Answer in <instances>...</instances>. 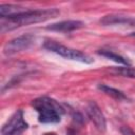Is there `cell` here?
I'll list each match as a JSON object with an SVG mask.
<instances>
[{"label":"cell","instance_id":"obj_1","mask_svg":"<svg viewBox=\"0 0 135 135\" xmlns=\"http://www.w3.org/2000/svg\"><path fill=\"white\" fill-rule=\"evenodd\" d=\"M60 14L57 8H45V9H25L24 12L9 16L6 18H1V33H5L20 26L39 23L46 21L49 19L55 18Z\"/></svg>","mask_w":135,"mask_h":135},{"label":"cell","instance_id":"obj_2","mask_svg":"<svg viewBox=\"0 0 135 135\" xmlns=\"http://www.w3.org/2000/svg\"><path fill=\"white\" fill-rule=\"evenodd\" d=\"M32 105L38 114V120L42 123H57L64 113L62 107L55 99L47 96L34 99Z\"/></svg>","mask_w":135,"mask_h":135},{"label":"cell","instance_id":"obj_3","mask_svg":"<svg viewBox=\"0 0 135 135\" xmlns=\"http://www.w3.org/2000/svg\"><path fill=\"white\" fill-rule=\"evenodd\" d=\"M43 47L54 54H57L65 59H69V60L78 61V62L88 63V64L94 62V59L91 56H89L88 54H85L79 50H75L70 46L63 45L55 40H51V39L45 40L43 43Z\"/></svg>","mask_w":135,"mask_h":135},{"label":"cell","instance_id":"obj_4","mask_svg":"<svg viewBox=\"0 0 135 135\" xmlns=\"http://www.w3.org/2000/svg\"><path fill=\"white\" fill-rule=\"evenodd\" d=\"M27 128L28 124L24 119L23 112L17 110L2 126L1 135H21Z\"/></svg>","mask_w":135,"mask_h":135},{"label":"cell","instance_id":"obj_5","mask_svg":"<svg viewBox=\"0 0 135 135\" xmlns=\"http://www.w3.org/2000/svg\"><path fill=\"white\" fill-rule=\"evenodd\" d=\"M35 37L31 34H24L18 36L9 41H7L3 47V53L5 55H13L24 50H27L34 43Z\"/></svg>","mask_w":135,"mask_h":135},{"label":"cell","instance_id":"obj_6","mask_svg":"<svg viewBox=\"0 0 135 135\" xmlns=\"http://www.w3.org/2000/svg\"><path fill=\"white\" fill-rule=\"evenodd\" d=\"M86 113H88L89 118L95 124V127L99 131L104 132L107 129V120H105V117H104L103 113L101 112L99 105L95 101H89V103L86 105Z\"/></svg>","mask_w":135,"mask_h":135},{"label":"cell","instance_id":"obj_7","mask_svg":"<svg viewBox=\"0 0 135 135\" xmlns=\"http://www.w3.org/2000/svg\"><path fill=\"white\" fill-rule=\"evenodd\" d=\"M84 22L80 21V20H74V19H69V20H62V21H58L55 23H52L50 25L46 26L47 31H52V32H60V33H69V32H73L79 28L84 27Z\"/></svg>","mask_w":135,"mask_h":135},{"label":"cell","instance_id":"obj_8","mask_svg":"<svg viewBox=\"0 0 135 135\" xmlns=\"http://www.w3.org/2000/svg\"><path fill=\"white\" fill-rule=\"evenodd\" d=\"M99 22L102 25H134L135 18L123 14H110L103 16Z\"/></svg>","mask_w":135,"mask_h":135},{"label":"cell","instance_id":"obj_9","mask_svg":"<svg viewBox=\"0 0 135 135\" xmlns=\"http://www.w3.org/2000/svg\"><path fill=\"white\" fill-rule=\"evenodd\" d=\"M98 54L103 56V57H105V58H108V59H110V60H112V61H114V62H116V63H118V64H122V65H130L131 64V62L126 57H123V56H121V55H119V54H117V53H115L113 51L99 50Z\"/></svg>","mask_w":135,"mask_h":135},{"label":"cell","instance_id":"obj_10","mask_svg":"<svg viewBox=\"0 0 135 135\" xmlns=\"http://www.w3.org/2000/svg\"><path fill=\"white\" fill-rule=\"evenodd\" d=\"M26 8L16 5V4H1L0 5V16L1 18H6L9 16H14L24 12Z\"/></svg>","mask_w":135,"mask_h":135},{"label":"cell","instance_id":"obj_11","mask_svg":"<svg viewBox=\"0 0 135 135\" xmlns=\"http://www.w3.org/2000/svg\"><path fill=\"white\" fill-rule=\"evenodd\" d=\"M97 88H98V90L102 91L103 93H105L107 95L113 97L114 99H117V100H127L128 99V97L121 91H119V90H117L115 88H112L110 85H107L104 83H99L97 85Z\"/></svg>","mask_w":135,"mask_h":135},{"label":"cell","instance_id":"obj_12","mask_svg":"<svg viewBox=\"0 0 135 135\" xmlns=\"http://www.w3.org/2000/svg\"><path fill=\"white\" fill-rule=\"evenodd\" d=\"M112 72L116 75H120L128 78H135V69L131 68L130 65H123L118 68H113Z\"/></svg>","mask_w":135,"mask_h":135},{"label":"cell","instance_id":"obj_13","mask_svg":"<svg viewBox=\"0 0 135 135\" xmlns=\"http://www.w3.org/2000/svg\"><path fill=\"white\" fill-rule=\"evenodd\" d=\"M120 132H121V135H135V132L130 127H127V126L121 127Z\"/></svg>","mask_w":135,"mask_h":135},{"label":"cell","instance_id":"obj_14","mask_svg":"<svg viewBox=\"0 0 135 135\" xmlns=\"http://www.w3.org/2000/svg\"><path fill=\"white\" fill-rule=\"evenodd\" d=\"M44 135H56L55 133H46V134H44Z\"/></svg>","mask_w":135,"mask_h":135}]
</instances>
